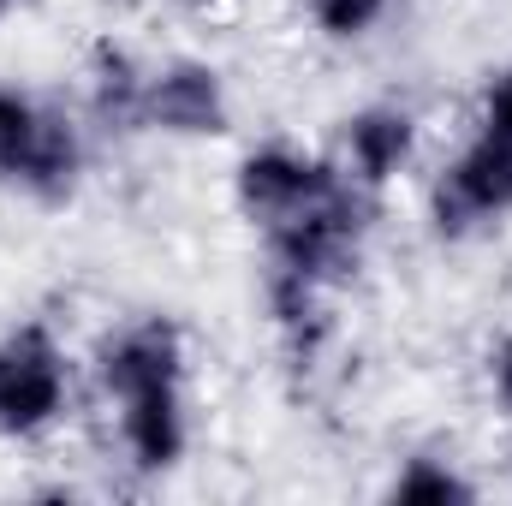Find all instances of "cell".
<instances>
[{"label":"cell","mask_w":512,"mask_h":506,"mask_svg":"<svg viewBox=\"0 0 512 506\" xmlns=\"http://www.w3.org/2000/svg\"><path fill=\"white\" fill-rule=\"evenodd\" d=\"M268 316H274V328L286 334V346L292 352H316L322 346V334H328V310H322V286L316 280H304V274H286V268H274L268 274Z\"/></svg>","instance_id":"obj_11"},{"label":"cell","mask_w":512,"mask_h":506,"mask_svg":"<svg viewBox=\"0 0 512 506\" xmlns=\"http://www.w3.org/2000/svg\"><path fill=\"white\" fill-rule=\"evenodd\" d=\"M489 376H495V399H501V411H512V334L495 346V364H489Z\"/></svg>","instance_id":"obj_16"},{"label":"cell","mask_w":512,"mask_h":506,"mask_svg":"<svg viewBox=\"0 0 512 506\" xmlns=\"http://www.w3.org/2000/svg\"><path fill=\"white\" fill-rule=\"evenodd\" d=\"M346 173H334L322 155H304V149H286V143H268V149H251L233 173V191H239V209L274 227L286 215H298L304 203L328 197Z\"/></svg>","instance_id":"obj_3"},{"label":"cell","mask_w":512,"mask_h":506,"mask_svg":"<svg viewBox=\"0 0 512 506\" xmlns=\"http://www.w3.org/2000/svg\"><path fill=\"white\" fill-rule=\"evenodd\" d=\"M512 209V143L477 131L459 161L447 167L441 191H435V215H441V233H465L471 221H495Z\"/></svg>","instance_id":"obj_5"},{"label":"cell","mask_w":512,"mask_h":506,"mask_svg":"<svg viewBox=\"0 0 512 506\" xmlns=\"http://www.w3.org/2000/svg\"><path fill=\"white\" fill-rule=\"evenodd\" d=\"M411 155H417V120L405 108H364L346 120V161L364 191H382Z\"/></svg>","instance_id":"obj_9"},{"label":"cell","mask_w":512,"mask_h":506,"mask_svg":"<svg viewBox=\"0 0 512 506\" xmlns=\"http://www.w3.org/2000/svg\"><path fill=\"white\" fill-rule=\"evenodd\" d=\"M66 393H72L66 352L42 322H24L0 340V435L6 441H30L54 429L66 411Z\"/></svg>","instance_id":"obj_2"},{"label":"cell","mask_w":512,"mask_h":506,"mask_svg":"<svg viewBox=\"0 0 512 506\" xmlns=\"http://www.w3.org/2000/svg\"><path fill=\"white\" fill-rule=\"evenodd\" d=\"M78 173H84V137H78L72 120H60L48 108H36V120L18 137V149L0 161V179L30 191L36 203H66L78 191Z\"/></svg>","instance_id":"obj_6"},{"label":"cell","mask_w":512,"mask_h":506,"mask_svg":"<svg viewBox=\"0 0 512 506\" xmlns=\"http://www.w3.org/2000/svg\"><path fill=\"white\" fill-rule=\"evenodd\" d=\"M364 227H370L364 197H358V185L340 179L328 197H316L298 215L274 221L268 251H274V268H286V274H304L316 286H340V280H352V268L364 256Z\"/></svg>","instance_id":"obj_1"},{"label":"cell","mask_w":512,"mask_h":506,"mask_svg":"<svg viewBox=\"0 0 512 506\" xmlns=\"http://www.w3.org/2000/svg\"><path fill=\"white\" fill-rule=\"evenodd\" d=\"M30 120H36V102L18 96V90H0V161L18 149V137L30 131Z\"/></svg>","instance_id":"obj_14"},{"label":"cell","mask_w":512,"mask_h":506,"mask_svg":"<svg viewBox=\"0 0 512 506\" xmlns=\"http://www.w3.org/2000/svg\"><path fill=\"white\" fill-rule=\"evenodd\" d=\"M477 489L447 465V459H411L393 477V501H471Z\"/></svg>","instance_id":"obj_12"},{"label":"cell","mask_w":512,"mask_h":506,"mask_svg":"<svg viewBox=\"0 0 512 506\" xmlns=\"http://www.w3.org/2000/svg\"><path fill=\"white\" fill-rule=\"evenodd\" d=\"M120 441L137 471H173L185 459V405L179 387H149L120 399Z\"/></svg>","instance_id":"obj_8"},{"label":"cell","mask_w":512,"mask_h":506,"mask_svg":"<svg viewBox=\"0 0 512 506\" xmlns=\"http://www.w3.org/2000/svg\"><path fill=\"white\" fill-rule=\"evenodd\" d=\"M310 18L334 42H358L387 18V0H310Z\"/></svg>","instance_id":"obj_13"},{"label":"cell","mask_w":512,"mask_h":506,"mask_svg":"<svg viewBox=\"0 0 512 506\" xmlns=\"http://www.w3.org/2000/svg\"><path fill=\"white\" fill-rule=\"evenodd\" d=\"M191 6H221V0H191Z\"/></svg>","instance_id":"obj_17"},{"label":"cell","mask_w":512,"mask_h":506,"mask_svg":"<svg viewBox=\"0 0 512 506\" xmlns=\"http://www.w3.org/2000/svg\"><path fill=\"white\" fill-rule=\"evenodd\" d=\"M483 131L489 137H501V143H512V66L489 84V102H483Z\"/></svg>","instance_id":"obj_15"},{"label":"cell","mask_w":512,"mask_h":506,"mask_svg":"<svg viewBox=\"0 0 512 506\" xmlns=\"http://www.w3.org/2000/svg\"><path fill=\"white\" fill-rule=\"evenodd\" d=\"M179 376H185V340L161 316L131 322L126 334H114L108 352H102V387L114 399L149 393V387H179Z\"/></svg>","instance_id":"obj_7"},{"label":"cell","mask_w":512,"mask_h":506,"mask_svg":"<svg viewBox=\"0 0 512 506\" xmlns=\"http://www.w3.org/2000/svg\"><path fill=\"white\" fill-rule=\"evenodd\" d=\"M227 78L209 60H167L161 72H149V96H143V126L167 131V137H221L227 131Z\"/></svg>","instance_id":"obj_4"},{"label":"cell","mask_w":512,"mask_h":506,"mask_svg":"<svg viewBox=\"0 0 512 506\" xmlns=\"http://www.w3.org/2000/svg\"><path fill=\"white\" fill-rule=\"evenodd\" d=\"M6 6H12V0H0V12H6Z\"/></svg>","instance_id":"obj_18"},{"label":"cell","mask_w":512,"mask_h":506,"mask_svg":"<svg viewBox=\"0 0 512 506\" xmlns=\"http://www.w3.org/2000/svg\"><path fill=\"white\" fill-rule=\"evenodd\" d=\"M143 96H149V72L137 66V54L120 42H96L90 48V108L102 126H143Z\"/></svg>","instance_id":"obj_10"}]
</instances>
